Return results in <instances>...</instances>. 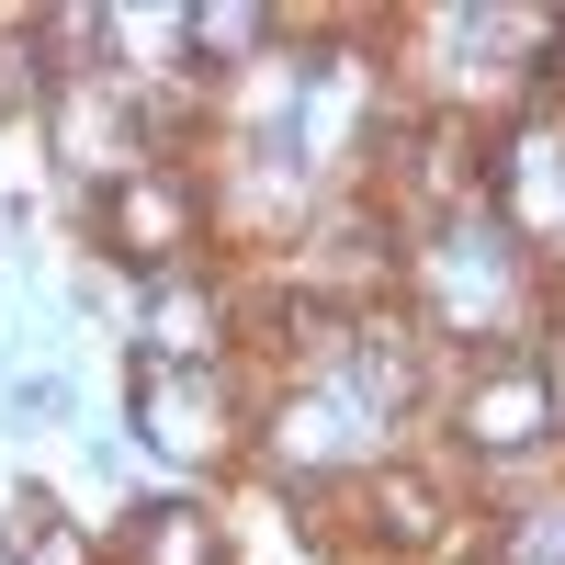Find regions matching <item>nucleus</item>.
<instances>
[{"label": "nucleus", "instance_id": "obj_1", "mask_svg": "<svg viewBox=\"0 0 565 565\" xmlns=\"http://www.w3.org/2000/svg\"><path fill=\"white\" fill-rule=\"evenodd\" d=\"M193 226H204V204L181 193L170 170H148V159H136V170L114 181V204H103V238H114V260H136V271H159L170 249H193Z\"/></svg>", "mask_w": 565, "mask_h": 565}, {"label": "nucleus", "instance_id": "obj_2", "mask_svg": "<svg viewBox=\"0 0 565 565\" xmlns=\"http://www.w3.org/2000/svg\"><path fill=\"white\" fill-rule=\"evenodd\" d=\"M136 430H148V452H170V463H204V452H226L215 373H159V362H136Z\"/></svg>", "mask_w": 565, "mask_h": 565}, {"label": "nucleus", "instance_id": "obj_3", "mask_svg": "<svg viewBox=\"0 0 565 565\" xmlns=\"http://www.w3.org/2000/svg\"><path fill=\"white\" fill-rule=\"evenodd\" d=\"M463 430H476V452H532V441L554 430V385H543L532 362H509V373H487V385H476Z\"/></svg>", "mask_w": 565, "mask_h": 565}, {"label": "nucleus", "instance_id": "obj_4", "mask_svg": "<svg viewBox=\"0 0 565 565\" xmlns=\"http://www.w3.org/2000/svg\"><path fill=\"white\" fill-rule=\"evenodd\" d=\"M441 295H452V317H463V328H487V317L509 306V238L487 249V226L441 238Z\"/></svg>", "mask_w": 565, "mask_h": 565}, {"label": "nucleus", "instance_id": "obj_5", "mask_svg": "<svg viewBox=\"0 0 565 565\" xmlns=\"http://www.w3.org/2000/svg\"><path fill=\"white\" fill-rule=\"evenodd\" d=\"M215 554H226V543H215L204 509H181V498L136 509V565H215Z\"/></svg>", "mask_w": 565, "mask_h": 565}, {"label": "nucleus", "instance_id": "obj_6", "mask_svg": "<svg viewBox=\"0 0 565 565\" xmlns=\"http://www.w3.org/2000/svg\"><path fill=\"white\" fill-rule=\"evenodd\" d=\"M509 170V204H521V226H565V136H521V159Z\"/></svg>", "mask_w": 565, "mask_h": 565}, {"label": "nucleus", "instance_id": "obj_7", "mask_svg": "<svg viewBox=\"0 0 565 565\" xmlns=\"http://www.w3.org/2000/svg\"><path fill=\"white\" fill-rule=\"evenodd\" d=\"M373 521H385V543H441V487L430 476H373Z\"/></svg>", "mask_w": 565, "mask_h": 565}, {"label": "nucleus", "instance_id": "obj_8", "mask_svg": "<svg viewBox=\"0 0 565 565\" xmlns=\"http://www.w3.org/2000/svg\"><path fill=\"white\" fill-rule=\"evenodd\" d=\"M23 565H90V554H79V532L57 509H23Z\"/></svg>", "mask_w": 565, "mask_h": 565}, {"label": "nucleus", "instance_id": "obj_9", "mask_svg": "<svg viewBox=\"0 0 565 565\" xmlns=\"http://www.w3.org/2000/svg\"><path fill=\"white\" fill-rule=\"evenodd\" d=\"M498 565H565V509H532L521 532H509V554Z\"/></svg>", "mask_w": 565, "mask_h": 565}]
</instances>
